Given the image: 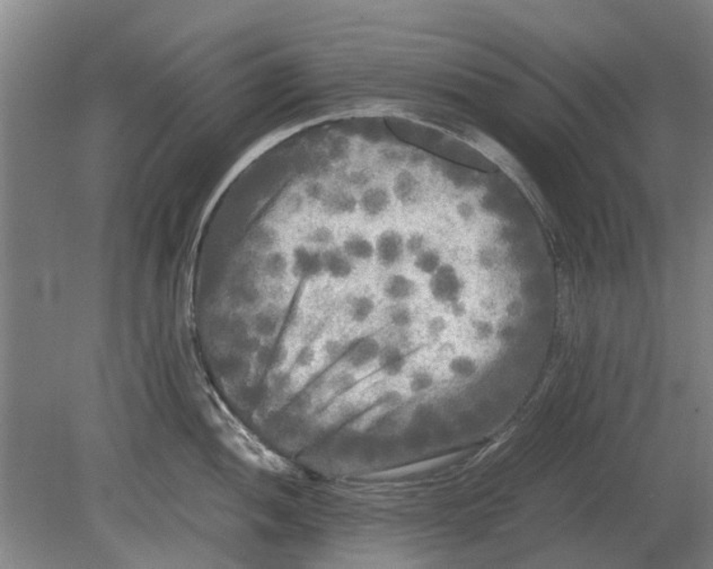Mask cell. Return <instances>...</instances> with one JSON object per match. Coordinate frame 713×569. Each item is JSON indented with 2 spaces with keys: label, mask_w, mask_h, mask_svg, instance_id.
<instances>
[{
  "label": "cell",
  "mask_w": 713,
  "mask_h": 569,
  "mask_svg": "<svg viewBox=\"0 0 713 569\" xmlns=\"http://www.w3.org/2000/svg\"><path fill=\"white\" fill-rule=\"evenodd\" d=\"M441 377V368L431 363L412 361L400 380L401 389L405 396L427 395L438 388Z\"/></svg>",
  "instance_id": "obj_7"
},
{
  "label": "cell",
  "mask_w": 713,
  "mask_h": 569,
  "mask_svg": "<svg viewBox=\"0 0 713 569\" xmlns=\"http://www.w3.org/2000/svg\"><path fill=\"white\" fill-rule=\"evenodd\" d=\"M375 289L384 305L417 304L425 296L421 279L404 268L381 274Z\"/></svg>",
  "instance_id": "obj_3"
},
{
  "label": "cell",
  "mask_w": 713,
  "mask_h": 569,
  "mask_svg": "<svg viewBox=\"0 0 713 569\" xmlns=\"http://www.w3.org/2000/svg\"><path fill=\"white\" fill-rule=\"evenodd\" d=\"M469 286V276H466L458 265L449 260H446L431 278L423 282L425 297L433 309L445 312L466 303Z\"/></svg>",
  "instance_id": "obj_2"
},
{
  "label": "cell",
  "mask_w": 713,
  "mask_h": 569,
  "mask_svg": "<svg viewBox=\"0 0 713 569\" xmlns=\"http://www.w3.org/2000/svg\"><path fill=\"white\" fill-rule=\"evenodd\" d=\"M375 267L381 274L404 268L408 263L405 235L395 227H386L374 237Z\"/></svg>",
  "instance_id": "obj_4"
},
{
  "label": "cell",
  "mask_w": 713,
  "mask_h": 569,
  "mask_svg": "<svg viewBox=\"0 0 713 569\" xmlns=\"http://www.w3.org/2000/svg\"><path fill=\"white\" fill-rule=\"evenodd\" d=\"M408 263L410 265V272L416 275L422 282H425L446 263V258L436 246L429 245L421 254L410 259Z\"/></svg>",
  "instance_id": "obj_14"
},
{
  "label": "cell",
  "mask_w": 713,
  "mask_h": 569,
  "mask_svg": "<svg viewBox=\"0 0 713 569\" xmlns=\"http://www.w3.org/2000/svg\"><path fill=\"white\" fill-rule=\"evenodd\" d=\"M338 242L337 232L330 224L315 223L305 228L300 244L323 251L337 245Z\"/></svg>",
  "instance_id": "obj_16"
},
{
  "label": "cell",
  "mask_w": 713,
  "mask_h": 569,
  "mask_svg": "<svg viewBox=\"0 0 713 569\" xmlns=\"http://www.w3.org/2000/svg\"><path fill=\"white\" fill-rule=\"evenodd\" d=\"M292 272L296 283H315L323 279L322 251L309 245L298 244L291 250Z\"/></svg>",
  "instance_id": "obj_9"
},
{
  "label": "cell",
  "mask_w": 713,
  "mask_h": 569,
  "mask_svg": "<svg viewBox=\"0 0 713 569\" xmlns=\"http://www.w3.org/2000/svg\"><path fill=\"white\" fill-rule=\"evenodd\" d=\"M431 245L426 233L422 231H412L405 235V251H407L408 261L413 256L421 254Z\"/></svg>",
  "instance_id": "obj_17"
},
{
  "label": "cell",
  "mask_w": 713,
  "mask_h": 569,
  "mask_svg": "<svg viewBox=\"0 0 713 569\" xmlns=\"http://www.w3.org/2000/svg\"><path fill=\"white\" fill-rule=\"evenodd\" d=\"M323 279L332 286H343L355 281L359 269L338 245L322 251Z\"/></svg>",
  "instance_id": "obj_8"
},
{
  "label": "cell",
  "mask_w": 713,
  "mask_h": 569,
  "mask_svg": "<svg viewBox=\"0 0 713 569\" xmlns=\"http://www.w3.org/2000/svg\"><path fill=\"white\" fill-rule=\"evenodd\" d=\"M338 246L359 269L375 265L374 239L365 233L349 232L340 239Z\"/></svg>",
  "instance_id": "obj_11"
},
{
  "label": "cell",
  "mask_w": 713,
  "mask_h": 569,
  "mask_svg": "<svg viewBox=\"0 0 713 569\" xmlns=\"http://www.w3.org/2000/svg\"><path fill=\"white\" fill-rule=\"evenodd\" d=\"M258 274L259 282L264 287L293 286L296 281L293 277L291 250L281 245L264 252L261 255Z\"/></svg>",
  "instance_id": "obj_5"
},
{
  "label": "cell",
  "mask_w": 713,
  "mask_h": 569,
  "mask_svg": "<svg viewBox=\"0 0 713 569\" xmlns=\"http://www.w3.org/2000/svg\"><path fill=\"white\" fill-rule=\"evenodd\" d=\"M389 185L392 191L395 204L401 205V206L411 207L421 198L422 180L421 175L411 167H399Z\"/></svg>",
  "instance_id": "obj_10"
},
{
  "label": "cell",
  "mask_w": 713,
  "mask_h": 569,
  "mask_svg": "<svg viewBox=\"0 0 713 569\" xmlns=\"http://www.w3.org/2000/svg\"><path fill=\"white\" fill-rule=\"evenodd\" d=\"M453 320L447 312L435 309L421 316L417 331L426 343L440 344L449 338Z\"/></svg>",
  "instance_id": "obj_13"
},
{
  "label": "cell",
  "mask_w": 713,
  "mask_h": 569,
  "mask_svg": "<svg viewBox=\"0 0 713 569\" xmlns=\"http://www.w3.org/2000/svg\"><path fill=\"white\" fill-rule=\"evenodd\" d=\"M358 214L367 221L376 222L392 211L395 205L389 185L372 181L366 188L358 191Z\"/></svg>",
  "instance_id": "obj_6"
},
{
  "label": "cell",
  "mask_w": 713,
  "mask_h": 569,
  "mask_svg": "<svg viewBox=\"0 0 713 569\" xmlns=\"http://www.w3.org/2000/svg\"><path fill=\"white\" fill-rule=\"evenodd\" d=\"M320 207L330 217L352 216L358 214V194L347 185L329 188Z\"/></svg>",
  "instance_id": "obj_12"
},
{
  "label": "cell",
  "mask_w": 713,
  "mask_h": 569,
  "mask_svg": "<svg viewBox=\"0 0 713 569\" xmlns=\"http://www.w3.org/2000/svg\"><path fill=\"white\" fill-rule=\"evenodd\" d=\"M349 152H351V145L346 139L338 138L330 145L329 155L331 160L334 162L346 160Z\"/></svg>",
  "instance_id": "obj_18"
},
{
  "label": "cell",
  "mask_w": 713,
  "mask_h": 569,
  "mask_svg": "<svg viewBox=\"0 0 713 569\" xmlns=\"http://www.w3.org/2000/svg\"><path fill=\"white\" fill-rule=\"evenodd\" d=\"M478 359L466 353L451 354L441 368V376L451 380L465 381L470 379L478 372Z\"/></svg>",
  "instance_id": "obj_15"
},
{
  "label": "cell",
  "mask_w": 713,
  "mask_h": 569,
  "mask_svg": "<svg viewBox=\"0 0 713 569\" xmlns=\"http://www.w3.org/2000/svg\"><path fill=\"white\" fill-rule=\"evenodd\" d=\"M340 316L344 334L349 337H361L371 334L370 329L381 324L384 304L376 289L357 287L342 298Z\"/></svg>",
  "instance_id": "obj_1"
}]
</instances>
